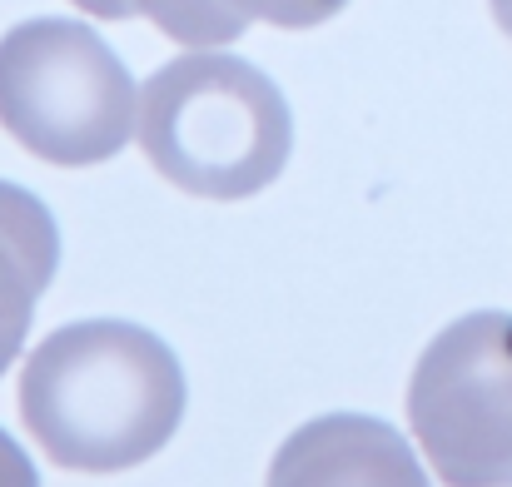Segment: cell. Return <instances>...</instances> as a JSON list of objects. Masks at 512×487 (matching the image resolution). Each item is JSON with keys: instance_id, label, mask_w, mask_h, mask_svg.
<instances>
[{"instance_id": "1", "label": "cell", "mask_w": 512, "mask_h": 487, "mask_svg": "<svg viewBox=\"0 0 512 487\" xmlns=\"http://www.w3.org/2000/svg\"><path fill=\"white\" fill-rule=\"evenodd\" d=\"M140 140L189 194H254L289 160V105L244 60L184 55L145 85Z\"/></svg>"}, {"instance_id": "2", "label": "cell", "mask_w": 512, "mask_h": 487, "mask_svg": "<svg viewBox=\"0 0 512 487\" xmlns=\"http://www.w3.org/2000/svg\"><path fill=\"white\" fill-rule=\"evenodd\" d=\"M0 120L45 160H105L130 135V75L70 20H30L0 40Z\"/></svg>"}, {"instance_id": "3", "label": "cell", "mask_w": 512, "mask_h": 487, "mask_svg": "<svg viewBox=\"0 0 512 487\" xmlns=\"http://www.w3.org/2000/svg\"><path fill=\"white\" fill-rule=\"evenodd\" d=\"M473 363L458 373L473 383L468 403V473L458 483H512V319L468 328Z\"/></svg>"}, {"instance_id": "4", "label": "cell", "mask_w": 512, "mask_h": 487, "mask_svg": "<svg viewBox=\"0 0 512 487\" xmlns=\"http://www.w3.org/2000/svg\"><path fill=\"white\" fill-rule=\"evenodd\" d=\"M259 15H269V20H284V25H309V20H319V15H329V10H339L343 0H249Z\"/></svg>"}, {"instance_id": "5", "label": "cell", "mask_w": 512, "mask_h": 487, "mask_svg": "<svg viewBox=\"0 0 512 487\" xmlns=\"http://www.w3.org/2000/svg\"><path fill=\"white\" fill-rule=\"evenodd\" d=\"M493 10H498V25L512 35V0H493Z\"/></svg>"}]
</instances>
